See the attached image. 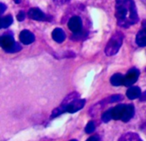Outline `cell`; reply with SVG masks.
<instances>
[{
	"label": "cell",
	"mask_w": 146,
	"mask_h": 141,
	"mask_svg": "<svg viewBox=\"0 0 146 141\" xmlns=\"http://www.w3.org/2000/svg\"><path fill=\"white\" fill-rule=\"evenodd\" d=\"M119 141H142V139L139 135L135 132H127L123 134Z\"/></svg>",
	"instance_id": "14"
},
{
	"label": "cell",
	"mask_w": 146,
	"mask_h": 141,
	"mask_svg": "<svg viewBox=\"0 0 146 141\" xmlns=\"http://www.w3.org/2000/svg\"><path fill=\"white\" fill-rule=\"evenodd\" d=\"M123 39H124V35L120 31H117L113 36L112 38L109 40L106 49H105V53L108 56H113L114 54H116L122 43H123Z\"/></svg>",
	"instance_id": "2"
},
{
	"label": "cell",
	"mask_w": 146,
	"mask_h": 141,
	"mask_svg": "<svg viewBox=\"0 0 146 141\" xmlns=\"http://www.w3.org/2000/svg\"><path fill=\"white\" fill-rule=\"evenodd\" d=\"M86 101L84 99H75L73 100L72 102H69L66 105V112L73 114V113H76L78 111H79L81 108H83L85 105Z\"/></svg>",
	"instance_id": "4"
},
{
	"label": "cell",
	"mask_w": 146,
	"mask_h": 141,
	"mask_svg": "<svg viewBox=\"0 0 146 141\" xmlns=\"http://www.w3.org/2000/svg\"><path fill=\"white\" fill-rule=\"evenodd\" d=\"M112 119H113V117H112V108L107 110V111L102 114V121H103V122H106V123L108 122L109 120H111Z\"/></svg>",
	"instance_id": "17"
},
{
	"label": "cell",
	"mask_w": 146,
	"mask_h": 141,
	"mask_svg": "<svg viewBox=\"0 0 146 141\" xmlns=\"http://www.w3.org/2000/svg\"><path fill=\"white\" fill-rule=\"evenodd\" d=\"M52 39L58 43H61L65 40V33L63 29L59 28H57L52 31Z\"/></svg>",
	"instance_id": "11"
},
{
	"label": "cell",
	"mask_w": 146,
	"mask_h": 141,
	"mask_svg": "<svg viewBox=\"0 0 146 141\" xmlns=\"http://www.w3.org/2000/svg\"><path fill=\"white\" fill-rule=\"evenodd\" d=\"M115 17L119 26L129 28L138 21L137 8L133 0H116Z\"/></svg>",
	"instance_id": "1"
},
{
	"label": "cell",
	"mask_w": 146,
	"mask_h": 141,
	"mask_svg": "<svg viewBox=\"0 0 146 141\" xmlns=\"http://www.w3.org/2000/svg\"><path fill=\"white\" fill-rule=\"evenodd\" d=\"M29 17L35 20V21H45L47 19V17L44 12H42L40 9L38 8H32L29 11Z\"/></svg>",
	"instance_id": "7"
},
{
	"label": "cell",
	"mask_w": 146,
	"mask_h": 141,
	"mask_svg": "<svg viewBox=\"0 0 146 141\" xmlns=\"http://www.w3.org/2000/svg\"><path fill=\"white\" fill-rule=\"evenodd\" d=\"M140 95H141V90L139 87H137V86H131L126 91V96L130 100L137 99L140 96Z\"/></svg>",
	"instance_id": "12"
},
{
	"label": "cell",
	"mask_w": 146,
	"mask_h": 141,
	"mask_svg": "<svg viewBox=\"0 0 146 141\" xmlns=\"http://www.w3.org/2000/svg\"><path fill=\"white\" fill-rule=\"evenodd\" d=\"M136 42L139 47H146V29L140 30L137 34Z\"/></svg>",
	"instance_id": "13"
},
{
	"label": "cell",
	"mask_w": 146,
	"mask_h": 141,
	"mask_svg": "<svg viewBox=\"0 0 146 141\" xmlns=\"http://www.w3.org/2000/svg\"><path fill=\"white\" fill-rule=\"evenodd\" d=\"M139 76V70L137 68L130 69L124 77V84L126 87H131L133 84H135Z\"/></svg>",
	"instance_id": "3"
},
{
	"label": "cell",
	"mask_w": 146,
	"mask_h": 141,
	"mask_svg": "<svg viewBox=\"0 0 146 141\" xmlns=\"http://www.w3.org/2000/svg\"><path fill=\"white\" fill-rule=\"evenodd\" d=\"M19 39H20V41L25 45H29L31 43H33L35 41V35L33 33H31L30 31L29 30H23L21 33H20V35H19Z\"/></svg>",
	"instance_id": "8"
},
{
	"label": "cell",
	"mask_w": 146,
	"mask_h": 141,
	"mask_svg": "<svg viewBox=\"0 0 146 141\" xmlns=\"http://www.w3.org/2000/svg\"><path fill=\"white\" fill-rule=\"evenodd\" d=\"M1 28H2V19L0 18V29H1Z\"/></svg>",
	"instance_id": "28"
},
{
	"label": "cell",
	"mask_w": 146,
	"mask_h": 141,
	"mask_svg": "<svg viewBox=\"0 0 146 141\" xmlns=\"http://www.w3.org/2000/svg\"><path fill=\"white\" fill-rule=\"evenodd\" d=\"M13 23V18L11 16H6L2 18V28H8Z\"/></svg>",
	"instance_id": "16"
},
{
	"label": "cell",
	"mask_w": 146,
	"mask_h": 141,
	"mask_svg": "<svg viewBox=\"0 0 146 141\" xmlns=\"http://www.w3.org/2000/svg\"><path fill=\"white\" fill-rule=\"evenodd\" d=\"M6 11V5L5 4L0 3V15L3 14Z\"/></svg>",
	"instance_id": "22"
},
{
	"label": "cell",
	"mask_w": 146,
	"mask_h": 141,
	"mask_svg": "<svg viewBox=\"0 0 146 141\" xmlns=\"http://www.w3.org/2000/svg\"><path fill=\"white\" fill-rule=\"evenodd\" d=\"M142 26H143V29H146V20H144V21L143 22Z\"/></svg>",
	"instance_id": "26"
},
{
	"label": "cell",
	"mask_w": 146,
	"mask_h": 141,
	"mask_svg": "<svg viewBox=\"0 0 146 141\" xmlns=\"http://www.w3.org/2000/svg\"><path fill=\"white\" fill-rule=\"evenodd\" d=\"M70 141H78V140H76V139H72V140H70Z\"/></svg>",
	"instance_id": "29"
},
{
	"label": "cell",
	"mask_w": 146,
	"mask_h": 141,
	"mask_svg": "<svg viewBox=\"0 0 146 141\" xmlns=\"http://www.w3.org/2000/svg\"><path fill=\"white\" fill-rule=\"evenodd\" d=\"M86 141H99V136L98 135H94L89 138Z\"/></svg>",
	"instance_id": "23"
},
{
	"label": "cell",
	"mask_w": 146,
	"mask_h": 141,
	"mask_svg": "<svg viewBox=\"0 0 146 141\" xmlns=\"http://www.w3.org/2000/svg\"><path fill=\"white\" fill-rule=\"evenodd\" d=\"M14 2H15L16 4H20V3H21V0H14Z\"/></svg>",
	"instance_id": "27"
},
{
	"label": "cell",
	"mask_w": 146,
	"mask_h": 141,
	"mask_svg": "<svg viewBox=\"0 0 146 141\" xmlns=\"http://www.w3.org/2000/svg\"><path fill=\"white\" fill-rule=\"evenodd\" d=\"M124 75H122L121 73H116L113 74L110 79L111 84L113 86H120L124 84Z\"/></svg>",
	"instance_id": "15"
},
{
	"label": "cell",
	"mask_w": 146,
	"mask_h": 141,
	"mask_svg": "<svg viewBox=\"0 0 146 141\" xmlns=\"http://www.w3.org/2000/svg\"><path fill=\"white\" fill-rule=\"evenodd\" d=\"M134 112H135V110H134V106H133L132 104H128V105H126L121 120H122L123 122H128V121L133 117Z\"/></svg>",
	"instance_id": "10"
},
{
	"label": "cell",
	"mask_w": 146,
	"mask_h": 141,
	"mask_svg": "<svg viewBox=\"0 0 146 141\" xmlns=\"http://www.w3.org/2000/svg\"><path fill=\"white\" fill-rule=\"evenodd\" d=\"M17 20L20 21V22H23L24 19H25V13L23 11H20L17 15Z\"/></svg>",
	"instance_id": "21"
},
{
	"label": "cell",
	"mask_w": 146,
	"mask_h": 141,
	"mask_svg": "<svg viewBox=\"0 0 146 141\" xmlns=\"http://www.w3.org/2000/svg\"><path fill=\"white\" fill-rule=\"evenodd\" d=\"M21 46L19 45V44H17V43H16L15 44V46L8 52V53H16V52H18V51H20L21 50Z\"/></svg>",
	"instance_id": "20"
},
{
	"label": "cell",
	"mask_w": 146,
	"mask_h": 141,
	"mask_svg": "<svg viewBox=\"0 0 146 141\" xmlns=\"http://www.w3.org/2000/svg\"><path fill=\"white\" fill-rule=\"evenodd\" d=\"M68 27L72 33H74L75 35L79 34L82 30V28H83L82 19L79 17H71L68 23Z\"/></svg>",
	"instance_id": "5"
},
{
	"label": "cell",
	"mask_w": 146,
	"mask_h": 141,
	"mask_svg": "<svg viewBox=\"0 0 146 141\" xmlns=\"http://www.w3.org/2000/svg\"><path fill=\"white\" fill-rule=\"evenodd\" d=\"M95 129H96V125H95L94 121H90V122L87 124L86 127H85V132H86L87 133L90 134V133H92V132L95 131Z\"/></svg>",
	"instance_id": "18"
},
{
	"label": "cell",
	"mask_w": 146,
	"mask_h": 141,
	"mask_svg": "<svg viewBox=\"0 0 146 141\" xmlns=\"http://www.w3.org/2000/svg\"><path fill=\"white\" fill-rule=\"evenodd\" d=\"M16 42L13 39L12 36L11 35H4L0 38V46H1L4 50H5L6 52H9L14 46H15Z\"/></svg>",
	"instance_id": "6"
},
{
	"label": "cell",
	"mask_w": 146,
	"mask_h": 141,
	"mask_svg": "<svg viewBox=\"0 0 146 141\" xmlns=\"http://www.w3.org/2000/svg\"><path fill=\"white\" fill-rule=\"evenodd\" d=\"M126 105L125 104H119L116 107L112 108V117L113 120H121L125 112Z\"/></svg>",
	"instance_id": "9"
},
{
	"label": "cell",
	"mask_w": 146,
	"mask_h": 141,
	"mask_svg": "<svg viewBox=\"0 0 146 141\" xmlns=\"http://www.w3.org/2000/svg\"><path fill=\"white\" fill-rule=\"evenodd\" d=\"M0 38H1V37H0Z\"/></svg>",
	"instance_id": "30"
},
{
	"label": "cell",
	"mask_w": 146,
	"mask_h": 141,
	"mask_svg": "<svg viewBox=\"0 0 146 141\" xmlns=\"http://www.w3.org/2000/svg\"><path fill=\"white\" fill-rule=\"evenodd\" d=\"M53 1L58 5H64L69 1V0H53Z\"/></svg>",
	"instance_id": "24"
},
{
	"label": "cell",
	"mask_w": 146,
	"mask_h": 141,
	"mask_svg": "<svg viewBox=\"0 0 146 141\" xmlns=\"http://www.w3.org/2000/svg\"><path fill=\"white\" fill-rule=\"evenodd\" d=\"M123 99V96L121 95H114V96H112L110 98H109V102H119V101H121Z\"/></svg>",
	"instance_id": "19"
},
{
	"label": "cell",
	"mask_w": 146,
	"mask_h": 141,
	"mask_svg": "<svg viewBox=\"0 0 146 141\" xmlns=\"http://www.w3.org/2000/svg\"><path fill=\"white\" fill-rule=\"evenodd\" d=\"M139 100H140L141 102H146V91L140 95V96H139Z\"/></svg>",
	"instance_id": "25"
}]
</instances>
